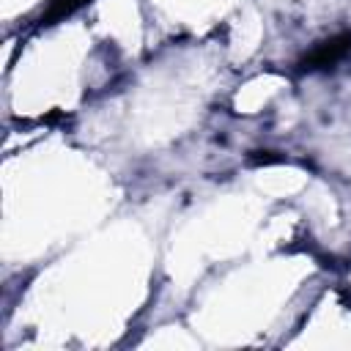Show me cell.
<instances>
[{"label": "cell", "mask_w": 351, "mask_h": 351, "mask_svg": "<svg viewBox=\"0 0 351 351\" xmlns=\"http://www.w3.org/2000/svg\"><path fill=\"white\" fill-rule=\"evenodd\" d=\"M351 49V33H343V36H337V38H332V41H326V44H321L307 60H304V69H318V66H329V63H335V60H340L346 52Z\"/></svg>", "instance_id": "6da1fadb"}, {"label": "cell", "mask_w": 351, "mask_h": 351, "mask_svg": "<svg viewBox=\"0 0 351 351\" xmlns=\"http://www.w3.org/2000/svg\"><path fill=\"white\" fill-rule=\"evenodd\" d=\"M82 3H88V0H55L52 8H49V14H47V19H60V16L71 14L74 8H80Z\"/></svg>", "instance_id": "7a4b0ae2"}]
</instances>
